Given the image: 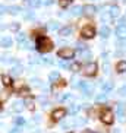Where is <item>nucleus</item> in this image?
<instances>
[{
    "instance_id": "f257e3e1",
    "label": "nucleus",
    "mask_w": 126,
    "mask_h": 133,
    "mask_svg": "<svg viewBox=\"0 0 126 133\" xmlns=\"http://www.w3.org/2000/svg\"><path fill=\"white\" fill-rule=\"evenodd\" d=\"M51 48H53V44L48 38H46V37L37 38V50L40 53H48V51H51Z\"/></svg>"
},
{
    "instance_id": "f03ea898",
    "label": "nucleus",
    "mask_w": 126,
    "mask_h": 133,
    "mask_svg": "<svg viewBox=\"0 0 126 133\" xmlns=\"http://www.w3.org/2000/svg\"><path fill=\"white\" fill-rule=\"evenodd\" d=\"M95 35V29L92 25H87V26H84L82 29H81V37L85 39H90L92 38V37Z\"/></svg>"
},
{
    "instance_id": "7ed1b4c3",
    "label": "nucleus",
    "mask_w": 126,
    "mask_h": 133,
    "mask_svg": "<svg viewBox=\"0 0 126 133\" xmlns=\"http://www.w3.org/2000/svg\"><path fill=\"white\" fill-rule=\"evenodd\" d=\"M73 50L69 47H65V48H60L59 51H57V56H59L60 59H66V60H71L72 57H73Z\"/></svg>"
},
{
    "instance_id": "20e7f679",
    "label": "nucleus",
    "mask_w": 126,
    "mask_h": 133,
    "mask_svg": "<svg viewBox=\"0 0 126 133\" xmlns=\"http://www.w3.org/2000/svg\"><path fill=\"white\" fill-rule=\"evenodd\" d=\"M97 70H98L97 63H90V64H87V66L84 67L82 73L85 75V76H94V75L97 73Z\"/></svg>"
},
{
    "instance_id": "39448f33",
    "label": "nucleus",
    "mask_w": 126,
    "mask_h": 133,
    "mask_svg": "<svg viewBox=\"0 0 126 133\" xmlns=\"http://www.w3.org/2000/svg\"><path fill=\"white\" fill-rule=\"evenodd\" d=\"M78 88L84 92V95H87V97H90L91 92H94V88H92V85L91 83H87L84 82V81H81V82L78 83Z\"/></svg>"
},
{
    "instance_id": "423d86ee",
    "label": "nucleus",
    "mask_w": 126,
    "mask_h": 133,
    "mask_svg": "<svg viewBox=\"0 0 126 133\" xmlns=\"http://www.w3.org/2000/svg\"><path fill=\"white\" fill-rule=\"evenodd\" d=\"M101 120L103 123H106V124H111L114 121V116H113V111L110 110H104L101 113Z\"/></svg>"
},
{
    "instance_id": "0eeeda50",
    "label": "nucleus",
    "mask_w": 126,
    "mask_h": 133,
    "mask_svg": "<svg viewBox=\"0 0 126 133\" xmlns=\"http://www.w3.org/2000/svg\"><path fill=\"white\" fill-rule=\"evenodd\" d=\"M66 110L65 108H57L53 111V114H51V117H53V120H60V118H63L65 116H66Z\"/></svg>"
},
{
    "instance_id": "6e6552de",
    "label": "nucleus",
    "mask_w": 126,
    "mask_h": 133,
    "mask_svg": "<svg viewBox=\"0 0 126 133\" xmlns=\"http://www.w3.org/2000/svg\"><path fill=\"white\" fill-rule=\"evenodd\" d=\"M79 56H81V62H90V60L92 59V53H91L90 50L81 51V53H79Z\"/></svg>"
},
{
    "instance_id": "1a4fd4ad",
    "label": "nucleus",
    "mask_w": 126,
    "mask_h": 133,
    "mask_svg": "<svg viewBox=\"0 0 126 133\" xmlns=\"http://www.w3.org/2000/svg\"><path fill=\"white\" fill-rule=\"evenodd\" d=\"M72 32H73V28L67 25V26H63V28H60V29H59V35L67 37V35H71Z\"/></svg>"
},
{
    "instance_id": "9d476101",
    "label": "nucleus",
    "mask_w": 126,
    "mask_h": 133,
    "mask_svg": "<svg viewBox=\"0 0 126 133\" xmlns=\"http://www.w3.org/2000/svg\"><path fill=\"white\" fill-rule=\"evenodd\" d=\"M12 43H13V39L10 38V37H3V38L0 39V45L3 48H9L12 45Z\"/></svg>"
},
{
    "instance_id": "9b49d317",
    "label": "nucleus",
    "mask_w": 126,
    "mask_h": 133,
    "mask_svg": "<svg viewBox=\"0 0 126 133\" xmlns=\"http://www.w3.org/2000/svg\"><path fill=\"white\" fill-rule=\"evenodd\" d=\"M95 12V6L92 4H84L82 6V13L84 15H92Z\"/></svg>"
},
{
    "instance_id": "f8f14e48",
    "label": "nucleus",
    "mask_w": 126,
    "mask_h": 133,
    "mask_svg": "<svg viewBox=\"0 0 126 133\" xmlns=\"http://www.w3.org/2000/svg\"><path fill=\"white\" fill-rule=\"evenodd\" d=\"M22 108H24V101H21V99H18V101L13 102L12 105V110L13 111H16V113H19V111H22Z\"/></svg>"
},
{
    "instance_id": "ddd939ff",
    "label": "nucleus",
    "mask_w": 126,
    "mask_h": 133,
    "mask_svg": "<svg viewBox=\"0 0 126 133\" xmlns=\"http://www.w3.org/2000/svg\"><path fill=\"white\" fill-rule=\"evenodd\" d=\"M22 16H24V19H27V21H34V12L32 10H24L22 9Z\"/></svg>"
},
{
    "instance_id": "4468645a",
    "label": "nucleus",
    "mask_w": 126,
    "mask_h": 133,
    "mask_svg": "<svg viewBox=\"0 0 126 133\" xmlns=\"http://www.w3.org/2000/svg\"><path fill=\"white\" fill-rule=\"evenodd\" d=\"M24 107H27L28 110H34V99L31 97H28L24 99Z\"/></svg>"
},
{
    "instance_id": "2eb2a0df",
    "label": "nucleus",
    "mask_w": 126,
    "mask_h": 133,
    "mask_svg": "<svg viewBox=\"0 0 126 133\" xmlns=\"http://www.w3.org/2000/svg\"><path fill=\"white\" fill-rule=\"evenodd\" d=\"M113 89V82H104L103 83V94H107V92H110V91Z\"/></svg>"
},
{
    "instance_id": "dca6fc26",
    "label": "nucleus",
    "mask_w": 126,
    "mask_h": 133,
    "mask_svg": "<svg viewBox=\"0 0 126 133\" xmlns=\"http://www.w3.org/2000/svg\"><path fill=\"white\" fill-rule=\"evenodd\" d=\"M100 35L103 37V38H109V35H110V28L107 26H103L101 29H100Z\"/></svg>"
},
{
    "instance_id": "f3484780",
    "label": "nucleus",
    "mask_w": 126,
    "mask_h": 133,
    "mask_svg": "<svg viewBox=\"0 0 126 133\" xmlns=\"http://www.w3.org/2000/svg\"><path fill=\"white\" fill-rule=\"evenodd\" d=\"M71 15H72V16L82 15V8H81V6H73V8L71 9Z\"/></svg>"
},
{
    "instance_id": "a211bd4d",
    "label": "nucleus",
    "mask_w": 126,
    "mask_h": 133,
    "mask_svg": "<svg viewBox=\"0 0 126 133\" xmlns=\"http://www.w3.org/2000/svg\"><path fill=\"white\" fill-rule=\"evenodd\" d=\"M116 113H117L119 118H120V120H123V116H125V105H123L122 102L117 105V111H116Z\"/></svg>"
},
{
    "instance_id": "6ab92c4d",
    "label": "nucleus",
    "mask_w": 126,
    "mask_h": 133,
    "mask_svg": "<svg viewBox=\"0 0 126 133\" xmlns=\"http://www.w3.org/2000/svg\"><path fill=\"white\" fill-rule=\"evenodd\" d=\"M126 69V63L123 62V60H120V62L116 64V70H117V73H123Z\"/></svg>"
},
{
    "instance_id": "aec40b11",
    "label": "nucleus",
    "mask_w": 126,
    "mask_h": 133,
    "mask_svg": "<svg viewBox=\"0 0 126 133\" xmlns=\"http://www.w3.org/2000/svg\"><path fill=\"white\" fill-rule=\"evenodd\" d=\"M116 35H117L119 38H125V26L117 25V26H116Z\"/></svg>"
},
{
    "instance_id": "412c9836",
    "label": "nucleus",
    "mask_w": 126,
    "mask_h": 133,
    "mask_svg": "<svg viewBox=\"0 0 126 133\" xmlns=\"http://www.w3.org/2000/svg\"><path fill=\"white\" fill-rule=\"evenodd\" d=\"M21 10H22V9H21L19 6H10V8H8V10H6V12H9L10 15H18Z\"/></svg>"
},
{
    "instance_id": "4be33fe9",
    "label": "nucleus",
    "mask_w": 126,
    "mask_h": 133,
    "mask_svg": "<svg viewBox=\"0 0 126 133\" xmlns=\"http://www.w3.org/2000/svg\"><path fill=\"white\" fill-rule=\"evenodd\" d=\"M10 73H12V75H21V73H22V66L16 63V66H13L12 69H10Z\"/></svg>"
},
{
    "instance_id": "5701e85b",
    "label": "nucleus",
    "mask_w": 126,
    "mask_h": 133,
    "mask_svg": "<svg viewBox=\"0 0 126 133\" xmlns=\"http://www.w3.org/2000/svg\"><path fill=\"white\" fill-rule=\"evenodd\" d=\"M2 82H3L4 86H9V85H12V79H10V76H8V75H3V76H2Z\"/></svg>"
},
{
    "instance_id": "b1692460",
    "label": "nucleus",
    "mask_w": 126,
    "mask_h": 133,
    "mask_svg": "<svg viewBox=\"0 0 126 133\" xmlns=\"http://www.w3.org/2000/svg\"><path fill=\"white\" fill-rule=\"evenodd\" d=\"M59 78H60V75L57 73V72H51V73H50V76H48V81H50L51 83H54V82H56V81H57Z\"/></svg>"
},
{
    "instance_id": "393cba45",
    "label": "nucleus",
    "mask_w": 126,
    "mask_h": 133,
    "mask_svg": "<svg viewBox=\"0 0 126 133\" xmlns=\"http://www.w3.org/2000/svg\"><path fill=\"white\" fill-rule=\"evenodd\" d=\"M47 26H48V29H51V31H56L60 25H59V22H56V21H50Z\"/></svg>"
},
{
    "instance_id": "a878e982",
    "label": "nucleus",
    "mask_w": 126,
    "mask_h": 133,
    "mask_svg": "<svg viewBox=\"0 0 126 133\" xmlns=\"http://www.w3.org/2000/svg\"><path fill=\"white\" fill-rule=\"evenodd\" d=\"M69 69H71L72 72H78L79 69H81V63H71V64H69Z\"/></svg>"
},
{
    "instance_id": "bb28decb",
    "label": "nucleus",
    "mask_w": 126,
    "mask_h": 133,
    "mask_svg": "<svg viewBox=\"0 0 126 133\" xmlns=\"http://www.w3.org/2000/svg\"><path fill=\"white\" fill-rule=\"evenodd\" d=\"M71 3H72V0H59V6L62 9H66Z\"/></svg>"
},
{
    "instance_id": "cd10ccee",
    "label": "nucleus",
    "mask_w": 126,
    "mask_h": 133,
    "mask_svg": "<svg viewBox=\"0 0 126 133\" xmlns=\"http://www.w3.org/2000/svg\"><path fill=\"white\" fill-rule=\"evenodd\" d=\"M76 48H78V50H79V53H81V51H85V50H88L87 44L81 43V41H78V43H76Z\"/></svg>"
},
{
    "instance_id": "c85d7f7f",
    "label": "nucleus",
    "mask_w": 126,
    "mask_h": 133,
    "mask_svg": "<svg viewBox=\"0 0 126 133\" xmlns=\"http://www.w3.org/2000/svg\"><path fill=\"white\" fill-rule=\"evenodd\" d=\"M16 39H18V43H19V44H22V43H25L27 35H25L24 32H19V34H18V37H16Z\"/></svg>"
},
{
    "instance_id": "c756f323",
    "label": "nucleus",
    "mask_w": 126,
    "mask_h": 133,
    "mask_svg": "<svg viewBox=\"0 0 126 133\" xmlns=\"http://www.w3.org/2000/svg\"><path fill=\"white\" fill-rule=\"evenodd\" d=\"M106 99H107L106 94H100V95H97V97H95V101H97V102H104Z\"/></svg>"
},
{
    "instance_id": "7c9ffc66",
    "label": "nucleus",
    "mask_w": 126,
    "mask_h": 133,
    "mask_svg": "<svg viewBox=\"0 0 126 133\" xmlns=\"http://www.w3.org/2000/svg\"><path fill=\"white\" fill-rule=\"evenodd\" d=\"M15 124L19 126V127H22V126L25 124V120H24L22 117H16V118H15Z\"/></svg>"
},
{
    "instance_id": "2f4dec72",
    "label": "nucleus",
    "mask_w": 126,
    "mask_h": 133,
    "mask_svg": "<svg viewBox=\"0 0 126 133\" xmlns=\"http://www.w3.org/2000/svg\"><path fill=\"white\" fill-rule=\"evenodd\" d=\"M41 62V60L38 59V56H31V57H29V63H31V64H37V63H40Z\"/></svg>"
},
{
    "instance_id": "473e14b6",
    "label": "nucleus",
    "mask_w": 126,
    "mask_h": 133,
    "mask_svg": "<svg viewBox=\"0 0 126 133\" xmlns=\"http://www.w3.org/2000/svg\"><path fill=\"white\" fill-rule=\"evenodd\" d=\"M40 4H41V0H29V6L31 8H37Z\"/></svg>"
},
{
    "instance_id": "72a5a7b5",
    "label": "nucleus",
    "mask_w": 126,
    "mask_h": 133,
    "mask_svg": "<svg viewBox=\"0 0 126 133\" xmlns=\"http://www.w3.org/2000/svg\"><path fill=\"white\" fill-rule=\"evenodd\" d=\"M69 64L71 63H66V62H59V66L63 67V69H69Z\"/></svg>"
},
{
    "instance_id": "f704fd0d",
    "label": "nucleus",
    "mask_w": 126,
    "mask_h": 133,
    "mask_svg": "<svg viewBox=\"0 0 126 133\" xmlns=\"http://www.w3.org/2000/svg\"><path fill=\"white\" fill-rule=\"evenodd\" d=\"M22 47H24V48H28V50H31L32 45H31L29 43H24V44H21V48H22Z\"/></svg>"
},
{
    "instance_id": "c9c22d12",
    "label": "nucleus",
    "mask_w": 126,
    "mask_h": 133,
    "mask_svg": "<svg viewBox=\"0 0 126 133\" xmlns=\"http://www.w3.org/2000/svg\"><path fill=\"white\" fill-rule=\"evenodd\" d=\"M6 10H8V8L3 6V4H0V16L3 15V13H6Z\"/></svg>"
},
{
    "instance_id": "e433bc0d",
    "label": "nucleus",
    "mask_w": 126,
    "mask_h": 133,
    "mask_svg": "<svg viewBox=\"0 0 126 133\" xmlns=\"http://www.w3.org/2000/svg\"><path fill=\"white\" fill-rule=\"evenodd\" d=\"M54 0H41V4H46V6H50Z\"/></svg>"
},
{
    "instance_id": "4c0bfd02",
    "label": "nucleus",
    "mask_w": 126,
    "mask_h": 133,
    "mask_svg": "<svg viewBox=\"0 0 126 133\" xmlns=\"http://www.w3.org/2000/svg\"><path fill=\"white\" fill-rule=\"evenodd\" d=\"M72 123H69V121H65V123H62V129H69V126H71Z\"/></svg>"
},
{
    "instance_id": "58836bf2",
    "label": "nucleus",
    "mask_w": 126,
    "mask_h": 133,
    "mask_svg": "<svg viewBox=\"0 0 126 133\" xmlns=\"http://www.w3.org/2000/svg\"><path fill=\"white\" fill-rule=\"evenodd\" d=\"M78 110H79V105H72V108H71V113H72V114H75L76 111H78Z\"/></svg>"
},
{
    "instance_id": "ea45409f",
    "label": "nucleus",
    "mask_w": 126,
    "mask_h": 133,
    "mask_svg": "<svg viewBox=\"0 0 126 133\" xmlns=\"http://www.w3.org/2000/svg\"><path fill=\"white\" fill-rule=\"evenodd\" d=\"M18 29H19V24H13L10 26V31H18Z\"/></svg>"
},
{
    "instance_id": "a19ab883",
    "label": "nucleus",
    "mask_w": 126,
    "mask_h": 133,
    "mask_svg": "<svg viewBox=\"0 0 126 133\" xmlns=\"http://www.w3.org/2000/svg\"><path fill=\"white\" fill-rule=\"evenodd\" d=\"M117 45H119L120 48H123V45H125V38H120V39H119V44H117Z\"/></svg>"
},
{
    "instance_id": "79ce46f5",
    "label": "nucleus",
    "mask_w": 126,
    "mask_h": 133,
    "mask_svg": "<svg viewBox=\"0 0 126 133\" xmlns=\"http://www.w3.org/2000/svg\"><path fill=\"white\" fill-rule=\"evenodd\" d=\"M119 25H120V26H125V16H122V18L119 19Z\"/></svg>"
},
{
    "instance_id": "37998d69",
    "label": "nucleus",
    "mask_w": 126,
    "mask_h": 133,
    "mask_svg": "<svg viewBox=\"0 0 126 133\" xmlns=\"http://www.w3.org/2000/svg\"><path fill=\"white\" fill-rule=\"evenodd\" d=\"M125 89H126V88H125V85H123V86H120V89H119V94H120V95H125Z\"/></svg>"
},
{
    "instance_id": "c03bdc74",
    "label": "nucleus",
    "mask_w": 126,
    "mask_h": 133,
    "mask_svg": "<svg viewBox=\"0 0 126 133\" xmlns=\"http://www.w3.org/2000/svg\"><path fill=\"white\" fill-rule=\"evenodd\" d=\"M76 124H85V120L84 118H78L76 120Z\"/></svg>"
},
{
    "instance_id": "a18cd8bd",
    "label": "nucleus",
    "mask_w": 126,
    "mask_h": 133,
    "mask_svg": "<svg viewBox=\"0 0 126 133\" xmlns=\"http://www.w3.org/2000/svg\"><path fill=\"white\" fill-rule=\"evenodd\" d=\"M123 54H125V53H123V50H117V51H116V56H119V57H122Z\"/></svg>"
},
{
    "instance_id": "49530a36",
    "label": "nucleus",
    "mask_w": 126,
    "mask_h": 133,
    "mask_svg": "<svg viewBox=\"0 0 126 133\" xmlns=\"http://www.w3.org/2000/svg\"><path fill=\"white\" fill-rule=\"evenodd\" d=\"M31 82H32V83H35V85H40L38 79H31Z\"/></svg>"
},
{
    "instance_id": "de8ad7c7",
    "label": "nucleus",
    "mask_w": 126,
    "mask_h": 133,
    "mask_svg": "<svg viewBox=\"0 0 126 133\" xmlns=\"http://www.w3.org/2000/svg\"><path fill=\"white\" fill-rule=\"evenodd\" d=\"M82 133H92V132H91V130H88V129H87V130H84Z\"/></svg>"
}]
</instances>
